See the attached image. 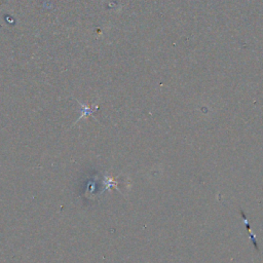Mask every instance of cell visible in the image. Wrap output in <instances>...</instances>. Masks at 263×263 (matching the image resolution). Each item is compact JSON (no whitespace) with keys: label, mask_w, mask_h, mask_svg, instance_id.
Masks as SVG:
<instances>
[{"label":"cell","mask_w":263,"mask_h":263,"mask_svg":"<svg viewBox=\"0 0 263 263\" xmlns=\"http://www.w3.org/2000/svg\"><path fill=\"white\" fill-rule=\"evenodd\" d=\"M240 213H241V218H243V223H245L246 227H247L248 232H249V236H250V238H251L252 243H253V245H254L255 249L257 250V251H259V248H258V243H257V240H256V236H255V233H254V232L252 231V228H251V226H250V222H249V220H248V218H247V217H246L245 212H243V211L241 210V209L240 210Z\"/></svg>","instance_id":"6da1fadb"}]
</instances>
